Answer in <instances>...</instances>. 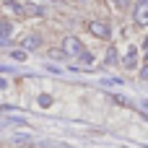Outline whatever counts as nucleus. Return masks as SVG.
<instances>
[{"label":"nucleus","mask_w":148,"mask_h":148,"mask_svg":"<svg viewBox=\"0 0 148 148\" xmlns=\"http://www.w3.org/2000/svg\"><path fill=\"white\" fill-rule=\"evenodd\" d=\"M62 52H65V55H73V57H81V55H83V44H81V39H75V36H65V42H62Z\"/></svg>","instance_id":"nucleus-1"},{"label":"nucleus","mask_w":148,"mask_h":148,"mask_svg":"<svg viewBox=\"0 0 148 148\" xmlns=\"http://www.w3.org/2000/svg\"><path fill=\"white\" fill-rule=\"evenodd\" d=\"M88 31H91L94 36H99V39H109V26L101 23V21H91V23H88Z\"/></svg>","instance_id":"nucleus-2"},{"label":"nucleus","mask_w":148,"mask_h":148,"mask_svg":"<svg viewBox=\"0 0 148 148\" xmlns=\"http://www.w3.org/2000/svg\"><path fill=\"white\" fill-rule=\"evenodd\" d=\"M135 57H138V49H135V47H130V49H127V57H125V68H127V70H133V68L138 65V60H135Z\"/></svg>","instance_id":"nucleus-3"},{"label":"nucleus","mask_w":148,"mask_h":148,"mask_svg":"<svg viewBox=\"0 0 148 148\" xmlns=\"http://www.w3.org/2000/svg\"><path fill=\"white\" fill-rule=\"evenodd\" d=\"M135 21H138V23H148V5H146V3L138 5V10H135Z\"/></svg>","instance_id":"nucleus-4"},{"label":"nucleus","mask_w":148,"mask_h":148,"mask_svg":"<svg viewBox=\"0 0 148 148\" xmlns=\"http://www.w3.org/2000/svg\"><path fill=\"white\" fill-rule=\"evenodd\" d=\"M39 44H42V39H39L36 34H31V36H26V39H23V47H26V49H36Z\"/></svg>","instance_id":"nucleus-5"},{"label":"nucleus","mask_w":148,"mask_h":148,"mask_svg":"<svg viewBox=\"0 0 148 148\" xmlns=\"http://www.w3.org/2000/svg\"><path fill=\"white\" fill-rule=\"evenodd\" d=\"M10 57H13V60H18V62H23V60H26V52H23V49H13V52H10Z\"/></svg>","instance_id":"nucleus-6"},{"label":"nucleus","mask_w":148,"mask_h":148,"mask_svg":"<svg viewBox=\"0 0 148 148\" xmlns=\"http://www.w3.org/2000/svg\"><path fill=\"white\" fill-rule=\"evenodd\" d=\"M107 65H117V52H114V49L107 52Z\"/></svg>","instance_id":"nucleus-7"},{"label":"nucleus","mask_w":148,"mask_h":148,"mask_svg":"<svg viewBox=\"0 0 148 148\" xmlns=\"http://www.w3.org/2000/svg\"><path fill=\"white\" fill-rule=\"evenodd\" d=\"M49 104H52V96L49 94H42L39 96V107H49Z\"/></svg>","instance_id":"nucleus-8"},{"label":"nucleus","mask_w":148,"mask_h":148,"mask_svg":"<svg viewBox=\"0 0 148 148\" xmlns=\"http://www.w3.org/2000/svg\"><path fill=\"white\" fill-rule=\"evenodd\" d=\"M81 60H83V62H86V65H91V62H94V55H91V52H86V49H83V55H81Z\"/></svg>","instance_id":"nucleus-9"},{"label":"nucleus","mask_w":148,"mask_h":148,"mask_svg":"<svg viewBox=\"0 0 148 148\" xmlns=\"http://www.w3.org/2000/svg\"><path fill=\"white\" fill-rule=\"evenodd\" d=\"M112 3H114L117 8H125V5H127V0H112Z\"/></svg>","instance_id":"nucleus-10"},{"label":"nucleus","mask_w":148,"mask_h":148,"mask_svg":"<svg viewBox=\"0 0 148 148\" xmlns=\"http://www.w3.org/2000/svg\"><path fill=\"white\" fill-rule=\"evenodd\" d=\"M140 78H148V65L143 68V70H140Z\"/></svg>","instance_id":"nucleus-11"},{"label":"nucleus","mask_w":148,"mask_h":148,"mask_svg":"<svg viewBox=\"0 0 148 148\" xmlns=\"http://www.w3.org/2000/svg\"><path fill=\"white\" fill-rule=\"evenodd\" d=\"M143 47H146V49H148V36H146V39H143Z\"/></svg>","instance_id":"nucleus-12"},{"label":"nucleus","mask_w":148,"mask_h":148,"mask_svg":"<svg viewBox=\"0 0 148 148\" xmlns=\"http://www.w3.org/2000/svg\"><path fill=\"white\" fill-rule=\"evenodd\" d=\"M140 3H146V5H148V0H140Z\"/></svg>","instance_id":"nucleus-13"},{"label":"nucleus","mask_w":148,"mask_h":148,"mask_svg":"<svg viewBox=\"0 0 148 148\" xmlns=\"http://www.w3.org/2000/svg\"><path fill=\"white\" fill-rule=\"evenodd\" d=\"M146 62H148V52H146Z\"/></svg>","instance_id":"nucleus-14"}]
</instances>
